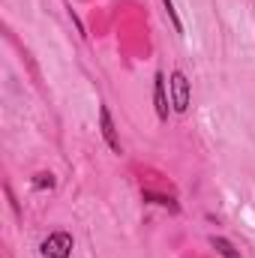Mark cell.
Segmentation results:
<instances>
[{"instance_id": "obj_1", "label": "cell", "mask_w": 255, "mask_h": 258, "mask_svg": "<svg viewBox=\"0 0 255 258\" xmlns=\"http://www.w3.org/2000/svg\"><path fill=\"white\" fill-rule=\"evenodd\" d=\"M171 105H174V111H180V114L189 111V78H186L180 69L171 72Z\"/></svg>"}, {"instance_id": "obj_2", "label": "cell", "mask_w": 255, "mask_h": 258, "mask_svg": "<svg viewBox=\"0 0 255 258\" xmlns=\"http://www.w3.org/2000/svg\"><path fill=\"white\" fill-rule=\"evenodd\" d=\"M42 255L48 258H69L72 255V234L66 231H54L42 240Z\"/></svg>"}, {"instance_id": "obj_3", "label": "cell", "mask_w": 255, "mask_h": 258, "mask_svg": "<svg viewBox=\"0 0 255 258\" xmlns=\"http://www.w3.org/2000/svg\"><path fill=\"white\" fill-rule=\"evenodd\" d=\"M99 129H102V138H105V144H108L114 153H120V138H117V129H114V120H111V111H108V105H102V108H99Z\"/></svg>"}, {"instance_id": "obj_4", "label": "cell", "mask_w": 255, "mask_h": 258, "mask_svg": "<svg viewBox=\"0 0 255 258\" xmlns=\"http://www.w3.org/2000/svg\"><path fill=\"white\" fill-rule=\"evenodd\" d=\"M153 102H156L159 120H168V93H165V75L162 72H156V78H153Z\"/></svg>"}, {"instance_id": "obj_5", "label": "cell", "mask_w": 255, "mask_h": 258, "mask_svg": "<svg viewBox=\"0 0 255 258\" xmlns=\"http://www.w3.org/2000/svg\"><path fill=\"white\" fill-rule=\"evenodd\" d=\"M210 246H213L222 258H240V252L234 249V243H231V240H225V237H210Z\"/></svg>"}, {"instance_id": "obj_6", "label": "cell", "mask_w": 255, "mask_h": 258, "mask_svg": "<svg viewBox=\"0 0 255 258\" xmlns=\"http://www.w3.org/2000/svg\"><path fill=\"white\" fill-rule=\"evenodd\" d=\"M162 6H165V12H168V18H171V24H174V30H177V33H183V21H180V15H177V9H174V3H171V0H162Z\"/></svg>"}, {"instance_id": "obj_7", "label": "cell", "mask_w": 255, "mask_h": 258, "mask_svg": "<svg viewBox=\"0 0 255 258\" xmlns=\"http://www.w3.org/2000/svg\"><path fill=\"white\" fill-rule=\"evenodd\" d=\"M33 186H36V189H51V186H54V177L42 171V174H36V177H33Z\"/></svg>"}, {"instance_id": "obj_8", "label": "cell", "mask_w": 255, "mask_h": 258, "mask_svg": "<svg viewBox=\"0 0 255 258\" xmlns=\"http://www.w3.org/2000/svg\"><path fill=\"white\" fill-rule=\"evenodd\" d=\"M144 198H150V201H156V204H165V207H174V204H171V198H162V195H150V192H144Z\"/></svg>"}]
</instances>
